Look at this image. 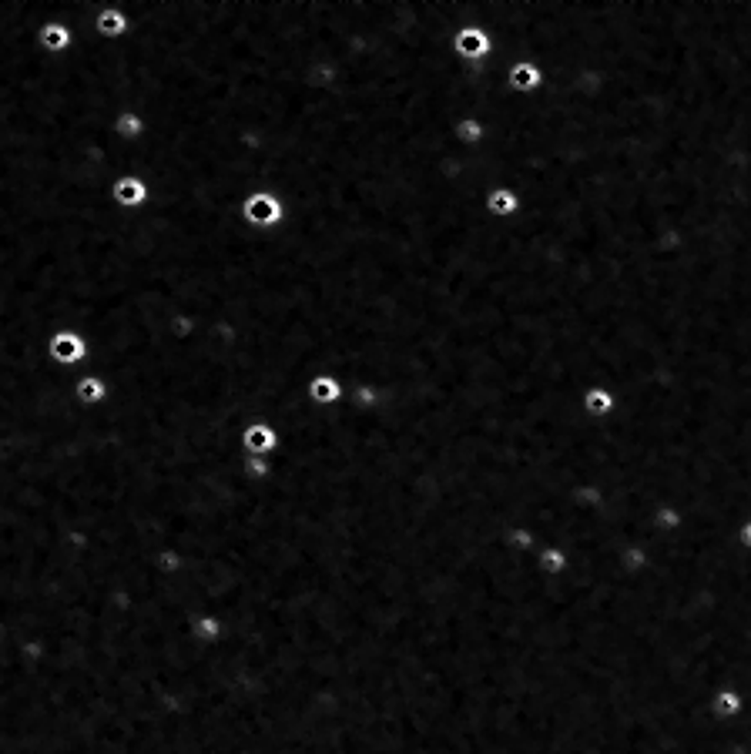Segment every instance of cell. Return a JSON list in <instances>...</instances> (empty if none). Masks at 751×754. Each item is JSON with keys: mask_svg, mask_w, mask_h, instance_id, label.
Returning a JSON list of instances; mask_svg holds the SVG:
<instances>
[{"mask_svg": "<svg viewBox=\"0 0 751 754\" xmlns=\"http://www.w3.org/2000/svg\"><path fill=\"white\" fill-rule=\"evenodd\" d=\"M457 51L463 54V58H483L487 51H490V41H487V34H483L480 27H463L457 34Z\"/></svg>", "mask_w": 751, "mask_h": 754, "instance_id": "3", "label": "cell"}, {"mask_svg": "<svg viewBox=\"0 0 751 754\" xmlns=\"http://www.w3.org/2000/svg\"><path fill=\"white\" fill-rule=\"evenodd\" d=\"M115 198L131 208V205H141V201L148 198V188H144V181H138V178H121L115 185Z\"/></svg>", "mask_w": 751, "mask_h": 754, "instance_id": "4", "label": "cell"}, {"mask_svg": "<svg viewBox=\"0 0 751 754\" xmlns=\"http://www.w3.org/2000/svg\"><path fill=\"white\" fill-rule=\"evenodd\" d=\"M125 27H128V21H125V14H117V11H105L101 17H97V31L107 34V37L125 34Z\"/></svg>", "mask_w": 751, "mask_h": 754, "instance_id": "9", "label": "cell"}, {"mask_svg": "<svg viewBox=\"0 0 751 754\" xmlns=\"http://www.w3.org/2000/svg\"><path fill=\"white\" fill-rule=\"evenodd\" d=\"M41 44L47 51H64L70 44V31L64 24H44L41 27Z\"/></svg>", "mask_w": 751, "mask_h": 754, "instance_id": "7", "label": "cell"}, {"mask_svg": "<svg viewBox=\"0 0 751 754\" xmlns=\"http://www.w3.org/2000/svg\"><path fill=\"white\" fill-rule=\"evenodd\" d=\"M51 355L58 359V363H64V365H70V363H78L84 355V342L74 336V332H58L54 339H51Z\"/></svg>", "mask_w": 751, "mask_h": 754, "instance_id": "2", "label": "cell"}, {"mask_svg": "<svg viewBox=\"0 0 751 754\" xmlns=\"http://www.w3.org/2000/svg\"><path fill=\"white\" fill-rule=\"evenodd\" d=\"M487 208L490 215H500V218H510V215L520 208V198H516L510 188H493L490 198H487Z\"/></svg>", "mask_w": 751, "mask_h": 754, "instance_id": "5", "label": "cell"}, {"mask_svg": "<svg viewBox=\"0 0 751 754\" xmlns=\"http://www.w3.org/2000/svg\"><path fill=\"white\" fill-rule=\"evenodd\" d=\"M587 409H594V413H607L610 400L604 396V392H590V396H587Z\"/></svg>", "mask_w": 751, "mask_h": 754, "instance_id": "15", "label": "cell"}, {"mask_svg": "<svg viewBox=\"0 0 751 754\" xmlns=\"http://www.w3.org/2000/svg\"><path fill=\"white\" fill-rule=\"evenodd\" d=\"M745 711V697L738 694V691H721V694L715 697V714L718 718H735V714H741Z\"/></svg>", "mask_w": 751, "mask_h": 754, "instance_id": "8", "label": "cell"}, {"mask_svg": "<svg viewBox=\"0 0 751 754\" xmlns=\"http://www.w3.org/2000/svg\"><path fill=\"white\" fill-rule=\"evenodd\" d=\"M242 215H246L252 225H279L282 222V201L275 198V195H269V191H258V195H252V198L246 201Z\"/></svg>", "mask_w": 751, "mask_h": 754, "instance_id": "1", "label": "cell"}, {"mask_svg": "<svg viewBox=\"0 0 751 754\" xmlns=\"http://www.w3.org/2000/svg\"><path fill=\"white\" fill-rule=\"evenodd\" d=\"M117 134H121V138H138L141 118H134V115H121V118H117Z\"/></svg>", "mask_w": 751, "mask_h": 754, "instance_id": "12", "label": "cell"}, {"mask_svg": "<svg viewBox=\"0 0 751 754\" xmlns=\"http://www.w3.org/2000/svg\"><path fill=\"white\" fill-rule=\"evenodd\" d=\"M738 543L745 547V550H751V517L738 527Z\"/></svg>", "mask_w": 751, "mask_h": 754, "instance_id": "16", "label": "cell"}, {"mask_svg": "<svg viewBox=\"0 0 751 754\" xmlns=\"http://www.w3.org/2000/svg\"><path fill=\"white\" fill-rule=\"evenodd\" d=\"M101 392H105V386L97 379H84L78 386V396H84V400H101Z\"/></svg>", "mask_w": 751, "mask_h": 754, "instance_id": "14", "label": "cell"}, {"mask_svg": "<svg viewBox=\"0 0 751 754\" xmlns=\"http://www.w3.org/2000/svg\"><path fill=\"white\" fill-rule=\"evenodd\" d=\"M457 138H463V142H480V138H483V124H480V121H459V124H457Z\"/></svg>", "mask_w": 751, "mask_h": 754, "instance_id": "13", "label": "cell"}, {"mask_svg": "<svg viewBox=\"0 0 751 754\" xmlns=\"http://www.w3.org/2000/svg\"><path fill=\"white\" fill-rule=\"evenodd\" d=\"M540 84V71H537V64H516L514 71H510V87H516V91H533Z\"/></svg>", "mask_w": 751, "mask_h": 754, "instance_id": "6", "label": "cell"}, {"mask_svg": "<svg viewBox=\"0 0 751 754\" xmlns=\"http://www.w3.org/2000/svg\"><path fill=\"white\" fill-rule=\"evenodd\" d=\"M246 439H248V446L252 449H269L272 443H275L272 429H265V426H252V429L246 433Z\"/></svg>", "mask_w": 751, "mask_h": 754, "instance_id": "10", "label": "cell"}, {"mask_svg": "<svg viewBox=\"0 0 751 754\" xmlns=\"http://www.w3.org/2000/svg\"><path fill=\"white\" fill-rule=\"evenodd\" d=\"M312 396L322 400V402H329V400H336V396H339V386H336L332 379H316V382H312Z\"/></svg>", "mask_w": 751, "mask_h": 754, "instance_id": "11", "label": "cell"}]
</instances>
